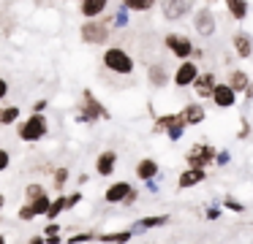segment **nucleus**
I'll return each mask as SVG.
<instances>
[{"label":"nucleus","mask_w":253,"mask_h":244,"mask_svg":"<svg viewBox=\"0 0 253 244\" xmlns=\"http://www.w3.org/2000/svg\"><path fill=\"white\" fill-rule=\"evenodd\" d=\"M231 46H234V54L240 60H248L253 54V38H251V33L237 30L234 35H231Z\"/></svg>","instance_id":"1a4fd4ad"},{"label":"nucleus","mask_w":253,"mask_h":244,"mask_svg":"<svg viewBox=\"0 0 253 244\" xmlns=\"http://www.w3.org/2000/svg\"><path fill=\"white\" fill-rule=\"evenodd\" d=\"M226 206H231L234 211H242V204H234V201H226Z\"/></svg>","instance_id":"2f4dec72"},{"label":"nucleus","mask_w":253,"mask_h":244,"mask_svg":"<svg viewBox=\"0 0 253 244\" xmlns=\"http://www.w3.org/2000/svg\"><path fill=\"white\" fill-rule=\"evenodd\" d=\"M158 0H123V8L126 11H136V14H147L155 8Z\"/></svg>","instance_id":"6ab92c4d"},{"label":"nucleus","mask_w":253,"mask_h":244,"mask_svg":"<svg viewBox=\"0 0 253 244\" xmlns=\"http://www.w3.org/2000/svg\"><path fill=\"white\" fill-rule=\"evenodd\" d=\"M17 133H19V139H22V141H39V139H44V136H46V117L36 111L33 117H28L22 125H19Z\"/></svg>","instance_id":"20e7f679"},{"label":"nucleus","mask_w":253,"mask_h":244,"mask_svg":"<svg viewBox=\"0 0 253 244\" xmlns=\"http://www.w3.org/2000/svg\"><path fill=\"white\" fill-rule=\"evenodd\" d=\"M63 182H68V168H57V174H55V184H57V187H63Z\"/></svg>","instance_id":"cd10ccee"},{"label":"nucleus","mask_w":253,"mask_h":244,"mask_svg":"<svg viewBox=\"0 0 253 244\" xmlns=\"http://www.w3.org/2000/svg\"><path fill=\"white\" fill-rule=\"evenodd\" d=\"M30 206H33V211H36V214H46V209H49V198H46V193L41 195V198L30 201Z\"/></svg>","instance_id":"393cba45"},{"label":"nucleus","mask_w":253,"mask_h":244,"mask_svg":"<svg viewBox=\"0 0 253 244\" xmlns=\"http://www.w3.org/2000/svg\"><path fill=\"white\" fill-rule=\"evenodd\" d=\"M30 244H44V239H41V236H33V239H30Z\"/></svg>","instance_id":"72a5a7b5"},{"label":"nucleus","mask_w":253,"mask_h":244,"mask_svg":"<svg viewBox=\"0 0 253 244\" xmlns=\"http://www.w3.org/2000/svg\"><path fill=\"white\" fill-rule=\"evenodd\" d=\"M229 87L234 92L248 90V87H251V76H248L245 70H231V73H229Z\"/></svg>","instance_id":"f3484780"},{"label":"nucleus","mask_w":253,"mask_h":244,"mask_svg":"<svg viewBox=\"0 0 253 244\" xmlns=\"http://www.w3.org/2000/svg\"><path fill=\"white\" fill-rule=\"evenodd\" d=\"M207 3H215V0H207Z\"/></svg>","instance_id":"c9c22d12"},{"label":"nucleus","mask_w":253,"mask_h":244,"mask_svg":"<svg viewBox=\"0 0 253 244\" xmlns=\"http://www.w3.org/2000/svg\"><path fill=\"white\" fill-rule=\"evenodd\" d=\"M6 95H8V81H6V79H0V101H3Z\"/></svg>","instance_id":"7c9ffc66"},{"label":"nucleus","mask_w":253,"mask_h":244,"mask_svg":"<svg viewBox=\"0 0 253 244\" xmlns=\"http://www.w3.org/2000/svg\"><path fill=\"white\" fill-rule=\"evenodd\" d=\"M109 27H112V16H109V19H106V16H98V19H84L82 27H79V38H82L84 43L98 46V43L109 41Z\"/></svg>","instance_id":"f03ea898"},{"label":"nucleus","mask_w":253,"mask_h":244,"mask_svg":"<svg viewBox=\"0 0 253 244\" xmlns=\"http://www.w3.org/2000/svg\"><path fill=\"white\" fill-rule=\"evenodd\" d=\"M33 217H36V211H33V206H30V204L19 206V220H33Z\"/></svg>","instance_id":"bb28decb"},{"label":"nucleus","mask_w":253,"mask_h":244,"mask_svg":"<svg viewBox=\"0 0 253 244\" xmlns=\"http://www.w3.org/2000/svg\"><path fill=\"white\" fill-rule=\"evenodd\" d=\"M155 174H158V163L155 160H139V166H136V176L139 179H144V182H147V179H153Z\"/></svg>","instance_id":"412c9836"},{"label":"nucleus","mask_w":253,"mask_h":244,"mask_svg":"<svg viewBox=\"0 0 253 244\" xmlns=\"http://www.w3.org/2000/svg\"><path fill=\"white\" fill-rule=\"evenodd\" d=\"M164 222H166V217H147V220H142V225L153 228V225H164Z\"/></svg>","instance_id":"c85d7f7f"},{"label":"nucleus","mask_w":253,"mask_h":244,"mask_svg":"<svg viewBox=\"0 0 253 244\" xmlns=\"http://www.w3.org/2000/svg\"><path fill=\"white\" fill-rule=\"evenodd\" d=\"M193 30H196L199 38H212L218 33V16L212 14L210 5H202V8L193 11Z\"/></svg>","instance_id":"7ed1b4c3"},{"label":"nucleus","mask_w":253,"mask_h":244,"mask_svg":"<svg viewBox=\"0 0 253 244\" xmlns=\"http://www.w3.org/2000/svg\"><path fill=\"white\" fill-rule=\"evenodd\" d=\"M202 179H204V168H188V171L180 174L177 184H180V190H188V187H193V184H199Z\"/></svg>","instance_id":"2eb2a0df"},{"label":"nucleus","mask_w":253,"mask_h":244,"mask_svg":"<svg viewBox=\"0 0 253 244\" xmlns=\"http://www.w3.org/2000/svg\"><path fill=\"white\" fill-rule=\"evenodd\" d=\"M115 166H117V152H112V149L101 152L98 160H95V171H98L101 176H109V174L115 171Z\"/></svg>","instance_id":"ddd939ff"},{"label":"nucleus","mask_w":253,"mask_h":244,"mask_svg":"<svg viewBox=\"0 0 253 244\" xmlns=\"http://www.w3.org/2000/svg\"><path fill=\"white\" fill-rule=\"evenodd\" d=\"M164 46L174 54L177 60H188L193 54V41L185 33H166L164 35Z\"/></svg>","instance_id":"39448f33"},{"label":"nucleus","mask_w":253,"mask_h":244,"mask_svg":"<svg viewBox=\"0 0 253 244\" xmlns=\"http://www.w3.org/2000/svg\"><path fill=\"white\" fill-rule=\"evenodd\" d=\"M33 108H36V111H41V108H46V101H36V106H33Z\"/></svg>","instance_id":"473e14b6"},{"label":"nucleus","mask_w":253,"mask_h":244,"mask_svg":"<svg viewBox=\"0 0 253 244\" xmlns=\"http://www.w3.org/2000/svg\"><path fill=\"white\" fill-rule=\"evenodd\" d=\"M147 76H150V81H153L155 87H164L166 81H169V73H166V68L161 63H153L147 68Z\"/></svg>","instance_id":"aec40b11"},{"label":"nucleus","mask_w":253,"mask_h":244,"mask_svg":"<svg viewBox=\"0 0 253 244\" xmlns=\"http://www.w3.org/2000/svg\"><path fill=\"white\" fill-rule=\"evenodd\" d=\"M25 195H28V204H30V201H36V198H41V195H44V184H39V182L28 184V190H25Z\"/></svg>","instance_id":"a878e982"},{"label":"nucleus","mask_w":253,"mask_h":244,"mask_svg":"<svg viewBox=\"0 0 253 244\" xmlns=\"http://www.w3.org/2000/svg\"><path fill=\"white\" fill-rule=\"evenodd\" d=\"M8 163H11V155H8L6 149H0V171H6Z\"/></svg>","instance_id":"c756f323"},{"label":"nucleus","mask_w":253,"mask_h":244,"mask_svg":"<svg viewBox=\"0 0 253 244\" xmlns=\"http://www.w3.org/2000/svg\"><path fill=\"white\" fill-rule=\"evenodd\" d=\"M106 8H109V0H79V14L84 19H98L106 14Z\"/></svg>","instance_id":"9d476101"},{"label":"nucleus","mask_w":253,"mask_h":244,"mask_svg":"<svg viewBox=\"0 0 253 244\" xmlns=\"http://www.w3.org/2000/svg\"><path fill=\"white\" fill-rule=\"evenodd\" d=\"M17 117H19V106H6V108H0V125L17 122Z\"/></svg>","instance_id":"4be33fe9"},{"label":"nucleus","mask_w":253,"mask_h":244,"mask_svg":"<svg viewBox=\"0 0 253 244\" xmlns=\"http://www.w3.org/2000/svg\"><path fill=\"white\" fill-rule=\"evenodd\" d=\"M215 101V106H220V108H231L237 103V92L231 90L229 84H215L212 87V95H210Z\"/></svg>","instance_id":"9b49d317"},{"label":"nucleus","mask_w":253,"mask_h":244,"mask_svg":"<svg viewBox=\"0 0 253 244\" xmlns=\"http://www.w3.org/2000/svg\"><path fill=\"white\" fill-rule=\"evenodd\" d=\"M161 14L169 22H180L193 14V0H161Z\"/></svg>","instance_id":"423d86ee"},{"label":"nucleus","mask_w":253,"mask_h":244,"mask_svg":"<svg viewBox=\"0 0 253 244\" xmlns=\"http://www.w3.org/2000/svg\"><path fill=\"white\" fill-rule=\"evenodd\" d=\"M133 233L131 231H117V233H109V236H98L101 242H115V244H126Z\"/></svg>","instance_id":"b1692460"},{"label":"nucleus","mask_w":253,"mask_h":244,"mask_svg":"<svg viewBox=\"0 0 253 244\" xmlns=\"http://www.w3.org/2000/svg\"><path fill=\"white\" fill-rule=\"evenodd\" d=\"M68 206H71V204H68V198H57L55 204H49V209H46V214H44V217H57L60 211H66Z\"/></svg>","instance_id":"5701e85b"},{"label":"nucleus","mask_w":253,"mask_h":244,"mask_svg":"<svg viewBox=\"0 0 253 244\" xmlns=\"http://www.w3.org/2000/svg\"><path fill=\"white\" fill-rule=\"evenodd\" d=\"M128 193H131V184L128 182H115V184H109L104 198H106V204H123V198H126Z\"/></svg>","instance_id":"4468645a"},{"label":"nucleus","mask_w":253,"mask_h":244,"mask_svg":"<svg viewBox=\"0 0 253 244\" xmlns=\"http://www.w3.org/2000/svg\"><path fill=\"white\" fill-rule=\"evenodd\" d=\"M196 76H199V65L193 63L191 57H188V60H180V65L174 68V87H180V90L193 87Z\"/></svg>","instance_id":"0eeeda50"},{"label":"nucleus","mask_w":253,"mask_h":244,"mask_svg":"<svg viewBox=\"0 0 253 244\" xmlns=\"http://www.w3.org/2000/svg\"><path fill=\"white\" fill-rule=\"evenodd\" d=\"M215 84H218V81H215V73H212V70H207V73H199L196 81H193L199 98H210V95H212V87H215Z\"/></svg>","instance_id":"f8f14e48"},{"label":"nucleus","mask_w":253,"mask_h":244,"mask_svg":"<svg viewBox=\"0 0 253 244\" xmlns=\"http://www.w3.org/2000/svg\"><path fill=\"white\" fill-rule=\"evenodd\" d=\"M182 119H185V125H199L204 119V108L202 103H188L185 111H182Z\"/></svg>","instance_id":"a211bd4d"},{"label":"nucleus","mask_w":253,"mask_h":244,"mask_svg":"<svg viewBox=\"0 0 253 244\" xmlns=\"http://www.w3.org/2000/svg\"><path fill=\"white\" fill-rule=\"evenodd\" d=\"M101 63H104V68H109L112 73H117V76H128V73H133V68H136L133 57H131V54H128L123 46H109V49H104V57H101Z\"/></svg>","instance_id":"f257e3e1"},{"label":"nucleus","mask_w":253,"mask_h":244,"mask_svg":"<svg viewBox=\"0 0 253 244\" xmlns=\"http://www.w3.org/2000/svg\"><path fill=\"white\" fill-rule=\"evenodd\" d=\"M226 8H229V16L237 22L248 19V11H251V5H248V0H223Z\"/></svg>","instance_id":"dca6fc26"},{"label":"nucleus","mask_w":253,"mask_h":244,"mask_svg":"<svg viewBox=\"0 0 253 244\" xmlns=\"http://www.w3.org/2000/svg\"><path fill=\"white\" fill-rule=\"evenodd\" d=\"M3 206H6V195L0 193V209H3Z\"/></svg>","instance_id":"f704fd0d"},{"label":"nucleus","mask_w":253,"mask_h":244,"mask_svg":"<svg viewBox=\"0 0 253 244\" xmlns=\"http://www.w3.org/2000/svg\"><path fill=\"white\" fill-rule=\"evenodd\" d=\"M215 157H218V155H215V149L210 144H196L185 155V160H188V166H191V168H204L207 163H212Z\"/></svg>","instance_id":"6e6552de"}]
</instances>
